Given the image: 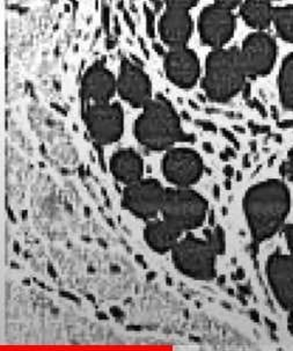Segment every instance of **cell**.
<instances>
[{"label":"cell","instance_id":"6da1fadb","mask_svg":"<svg viewBox=\"0 0 293 351\" xmlns=\"http://www.w3.org/2000/svg\"><path fill=\"white\" fill-rule=\"evenodd\" d=\"M290 191L285 183L269 180L249 189L244 201L249 228L257 243L274 236L290 211Z\"/></svg>","mask_w":293,"mask_h":351},{"label":"cell","instance_id":"7a4b0ae2","mask_svg":"<svg viewBox=\"0 0 293 351\" xmlns=\"http://www.w3.org/2000/svg\"><path fill=\"white\" fill-rule=\"evenodd\" d=\"M136 137L147 149H167L177 142H194L195 137L184 134L173 107L165 97H158L145 106L136 123Z\"/></svg>","mask_w":293,"mask_h":351},{"label":"cell","instance_id":"3957f363","mask_svg":"<svg viewBox=\"0 0 293 351\" xmlns=\"http://www.w3.org/2000/svg\"><path fill=\"white\" fill-rule=\"evenodd\" d=\"M246 77L240 50L217 49L210 53L207 62L204 90L214 101H229L247 86Z\"/></svg>","mask_w":293,"mask_h":351},{"label":"cell","instance_id":"277c9868","mask_svg":"<svg viewBox=\"0 0 293 351\" xmlns=\"http://www.w3.org/2000/svg\"><path fill=\"white\" fill-rule=\"evenodd\" d=\"M207 203L201 195L188 189L166 191L162 213L166 221L183 230L199 228L207 216Z\"/></svg>","mask_w":293,"mask_h":351},{"label":"cell","instance_id":"5b68a950","mask_svg":"<svg viewBox=\"0 0 293 351\" xmlns=\"http://www.w3.org/2000/svg\"><path fill=\"white\" fill-rule=\"evenodd\" d=\"M174 263L177 269L196 280L214 277L216 252L209 241L189 236L173 248Z\"/></svg>","mask_w":293,"mask_h":351},{"label":"cell","instance_id":"8992f818","mask_svg":"<svg viewBox=\"0 0 293 351\" xmlns=\"http://www.w3.org/2000/svg\"><path fill=\"white\" fill-rule=\"evenodd\" d=\"M279 48L275 38L259 30L246 38L240 50L246 75L252 78L269 75L277 60Z\"/></svg>","mask_w":293,"mask_h":351},{"label":"cell","instance_id":"52a82bcc","mask_svg":"<svg viewBox=\"0 0 293 351\" xmlns=\"http://www.w3.org/2000/svg\"><path fill=\"white\" fill-rule=\"evenodd\" d=\"M84 117L92 137L99 144H110L120 139L123 132V112L120 106L101 102L88 106Z\"/></svg>","mask_w":293,"mask_h":351},{"label":"cell","instance_id":"ba28073f","mask_svg":"<svg viewBox=\"0 0 293 351\" xmlns=\"http://www.w3.org/2000/svg\"><path fill=\"white\" fill-rule=\"evenodd\" d=\"M235 18L231 8L216 4L205 8L199 19L201 38L205 45L220 49L233 36Z\"/></svg>","mask_w":293,"mask_h":351},{"label":"cell","instance_id":"9c48e42d","mask_svg":"<svg viewBox=\"0 0 293 351\" xmlns=\"http://www.w3.org/2000/svg\"><path fill=\"white\" fill-rule=\"evenodd\" d=\"M165 193L158 181H137L125 189L123 203L136 216L149 219L162 210Z\"/></svg>","mask_w":293,"mask_h":351},{"label":"cell","instance_id":"30bf717a","mask_svg":"<svg viewBox=\"0 0 293 351\" xmlns=\"http://www.w3.org/2000/svg\"><path fill=\"white\" fill-rule=\"evenodd\" d=\"M162 167L166 179L181 187H187L199 179L203 162L192 149H174L166 154Z\"/></svg>","mask_w":293,"mask_h":351},{"label":"cell","instance_id":"8fae6325","mask_svg":"<svg viewBox=\"0 0 293 351\" xmlns=\"http://www.w3.org/2000/svg\"><path fill=\"white\" fill-rule=\"evenodd\" d=\"M118 92L135 107H145L151 102L150 80L140 65L123 60L120 64Z\"/></svg>","mask_w":293,"mask_h":351},{"label":"cell","instance_id":"7c38bea8","mask_svg":"<svg viewBox=\"0 0 293 351\" xmlns=\"http://www.w3.org/2000/svg\"><path fill=\"white\" fill-rule=\"evenodd\" d=\"M268 280L279 305L286 311L293 308V258L275 254L267 265Z\"/></svg>","mask_w":293,"mask_h":351},{"label":"cell","instance_id":"4fadbf2b","mask_svg":"<svg viewBox=\"0 0 293 351\" xmlns=\"http://www.w3.org/2000/svg\"><path fill=\"white\" fill-rule=\"evenodd\" d=\"M166 72L177 86L192 87L199 75V63L195 53L186 47L173 48L166 56Z\"/></svg>","mask_w":293,"mask_h":351},{"label":"cell","instance_id":"5bb4252c","mask_svg":"<svg viewBox=\"0 0 293 351\" xmlns=\"http://www.w3.org/2000/svg\"><path fill=\"white\" fill-rule=\"evenodd\" d=\"M116 88L115 78L102 62L93 64L81 82V97L84 101L93 100L97 104L108 102Z\"/></svg>","mask_w":293,"mask_h":351},{"label":"cell","instance_id":"9a60e30c","mask_svg":"<svg viewBox=\"0 0 293 351\" xmlns=\"http://www.w3.org/2000/svg\"><path fill=\"white\" fill-rule=\"evenodd\" d=\"M160 34L164 41L172 48L184 47L192 34V18L188 10L169 8L160 21Z\"/></svg>","mask_w":293,"mask_h":351},{"label":"cell","instance_id":"2e32d148","mask_svg":"<svg viewBox=\"0 0 293 351\" xmlns=\"http://www.w3.org/2000/svg\"><path fill=\"white\" fill-rule=\"evenodd\" d=\"M182 230L170 221H154L147 225L145 239L151 248L159 253H165L177 246Z\"/></svg>","mask_w":293,"mask_h":351},{"label":"cell","instance_id":"e0dca14e","mask_svg":"<svg viewBox=\"0 0 293 351\" xmlns=\"http://www.w3.org/2000/svg\"><path fill=\"white\" fill-rule=\"evenodd\" d=\"M112 171L117 179L125 183H135L143 176V160L132 149H122L114 154Z\"/></svg>","mask_w":293,"mask_h":351},{"label":"cell","instance_id":"ac0fdd59","mask_svg":"<svg viewBox=\"0 0 293 351\" xmlns=\"http://www.w3.org/2000/svg\"><path fill=\"white\" fill-rule=\"evenodd\" d=\"M240 12L246 23L255 29L264 30L272 25L275 8L269 0H244Z\"/></svg>","mask_w":293,"mask_h":351},{"label":"cell","instance_id":"d6986e66","mask_svg":"<svg viewBox=\"0 0 293 351\" xmlns=\"http://www.w3.org/2000/svg\"><path fill=\"white\" fill-rule=\"evenodd\" d=\"M279 90L282 105L293 110V53L283 60L279 70Z\"/></svg>","mask_w":293,"mask_h":351},{"label":"cell","instance_id":"ffe728a7","mask_svg":"<svg viewBox=\"0 0 293 351\" xmlns=\"http://www.w3.org/2000/svg\"><path fill=\"white\" fill-rule=\"evenodd\" d=\"M272 25L283 41L293 43V5L275 8Z\"/></svg>","mask_w":293,"mask_h":351},{"label":"cell","instance_id":"44dd1931","mask_svg":"<svg viewBox=\"0 0 293 351\" xmlns=\"http://www.w3.org/2000/svg\"><path fill=\"white\" fill-rule=\"evenodd\" d=\"M209 243L214 248L216 254H222L225 250V233L222 231V228H216L212 234H211Z\"/></svg>","mask_w":293,"mask_h":351},{"label":"cell","instance_id":"7402d4cb","mask_svg":"<svg viewBox=\"0 0 293 351\" xmlns=\"http://www.w3.org/2000/svg\"><path fill=\"white\" fill-rule=\"evenodd\" d=\"M283 174L286 176V179L293 182V149L288 154L284 164H283Z\"/></svg>","mask_w":293,"mask_h":351},{"label":"cell","instance_id":"603a6c76","mask_svg":"<svg viewBox=\"0 0 293 351\" xmlns=\"http://www.w3.org/2000/svg\"><path fill=\"white\" fill-rule=\"evenodd\" d=\"M145 18H146V32L150 38H154V13L149 6H145Z\"/></svg>","mask_w":293,"mask_h":351},{"label":"cell","instance_id":"cb8c5ba5","mask_svg":"<svg viewBox=\"0 0 293 351\" xmlns=\"http://www.w3.org/2000/svg\"><path fill=\"white\" fill-rule=\"evenodd\" d=\"M169 8H180L188 10L197 3V0H166Z\"/></svg>","mask_w":293,"mask_h":351},{"label":"cell","instance_id":"d4e9b609","mask_svg":"<svg viewBox=\"0 0 293 351\" xmlns=\"http://www.w3.org/2000/svg\"><path fill=\"white\" fill-rule=\"evenodd\" d=\"M102 26H103V29L107 32V33H110V6L108 5H103L102 6Z\"/></svg>","mask_w":293,"mask_h":351},{"label":"cell","instance_id":"484cf974","mask_svg":"<svg viewBox=\"0 0 293 351\" xmlns=\"http://www.w3.org/2000/svg\"><path fill=\"white\" fill-rule=\"evenodd\" d=\"M285 238L288 241V246H289L290 252H291V256L293 258V224L289 225L285 228Z\"/></svg>","mask_w":293,"mask_h":351},{"label":"cell","instance_id":"4316f807","mask_svg":"<svg viewBox=\"0 0 293 351\" xmlns=\"http://www.w3.org/2000/svg\"><path fill=\"white\" fill-rule=\"evenodd\" d=\"M123 16H125V21L128 25L129 28L131 30L132 34H135L136 33V25L133 23V19L131 18V15L129 13L128 10H123Z\"/></svg>","mask_w":293,"mask_h":351},{"label":"cell","instance_id":"83f0119b","mask_svg":"<svg viewBox=\"0 0 293 351\" xmlns=\"http://www.w3.org/2000/svg\"><path fill=\"white\" fill-rule=\"evenodd\" d=\"M197 124H199V127L202 128L203 130L212 131V132H216V131H217L216 125H214V123L209 122V121L199 120L197 121Z\"/></svg>","mask_w":293,"mask_h":351},{"label":"cell","instance_id":"f1b7e54d","mask_svg":"<svg viewBox=\"0 0 293 351\" xmlns=\"http://www.w3.org/2000/svg\"><path fill=\"white\" fill-rule=\"evenodd\" d=\"M217 4L222 5L225 8H233L240 4L241 0H216Z\"/></svg>","mask_w":293,"mask_h":351},{"label":"cell","instance_id":"f546056e","mask_svg":"<svg viewBox=\"0 0 293 351\" xmlns=\"http://www.w3.org/2000/svg\"><path fill=\"white\" fill-rule=\"evenodd\" d=\"M105 45H107V48L112 50V49L115 48V45H116V40L113 38V36H108L107 38V42H105Z\"/></svg>","mask_w":293,"mask_h":351},{"label":"cell","instance_id":"4dcf8cb0","mask_svg":"<svg viewBox=\"0 0 293 351\" xmlns=\"http://www.w3.org/2000/svg\"><path fill=\"white\" fill-rule=\"evenodd\" d=\"M112 314H113L114 317H125V313L120 310V308H117V307H113L112 310H110Z\"/></svg>","mask_w":293,"mask_h":351},{"label":"cell","instance_id":"1f68e13d","mask_svg":"<svg viewBox=\"0 0 293 351\" xmlns=\"http://www.w3.org/2000/svg\"><path fill=\"white\" fill-rule=\"evenodd\" d=\"M140 48H142V50H143L144 53H145V56L149 58L150 57V53H149V50H147L146 45H145V42L142 40V38H140Z\"/></svg>","mask_w":293,"mask_h":351},{"label":"cell","instance_id":"d6a6232c","mask_svg":"<svg viewBox=\"0 0 293 351\" xmlns=\"http://www.w3.org/2000/svg\"><path fill=\"white\" fill-rule=\"evenodd\" d=\"M62 295L65 297V298L70 299V300H73V302H79V299L75 297V295H71V293H68V292H62Z\"/></svg>","mask_w":293,"mask_h":351},{"label":"cell","instance_id":"836d02e7","mask_svg":"<svg viewBox=\"0 0 293 351\" xmlns=\"http://www.w3.org/2000/svg\"><path fill=\"white\" fill-rule=\"evenodd\" d=\"M115 34H116L117 36L120 35V21H118V18H117V16H115Z\"/></svg>","mask_w":293,"mask_h":351},{"label":"cell","instance_id":"e575fe53","mask_svg":"<svg viewBox=\"0 0 293 351\" xmlns=\"http://www.w3.org/2000/svg\"><path fill=\"white\" fill-rule=\"evenodd\" d=\"M290 312H291V314H290L289 317V329L290 332L293 334V308Z\"/></svg>","mask_w":293,"mask_h":351},{"label":"cell","instance_id":"d590c367","mask_svg":"<svg viewBox=\"0 0 293 351\" xmlns=\"http://www.w3.org/2000/svg\"><path fill=\"white\" fill-rule=\"evenodd\" d=\"M153 48L159 55H162V53H164V49H162V45H158V43H154Z\"/></svg>","mask_w":293,"mask_h":351},{"label":"cell","instance_id":"8d00e7d4","mask_svg":"<svg viewBox=\"0 0 293 351\" xmlns=\"http://www.w3.org/2000/svg\"><path fill=\"white\" fill-rule=\"evenodd\" d=\"M203 147L207 152H209V154H212L214 152V149H212V145H211L210 143H204Z\"/></svg>","mask_w":293,"mask_h":351},{"label":"cell","instance_id":"74e56055","mask_svg":"<svg viewBox=\"0 0 293 351\" xmlns=\"http://www.w3.org/2000/svg\"><path fill=\"white\" fill-rule=\"evenodd\" d=\"M49 274H51L53 277H56V273H55V270H53V267H50L49 265Z\"/></svg>","mask_w":293,"mask_h":351},{"label":"cell","instance_id":"f35d334b","mask_svg":"<svg viewBox=\"0 0 293 351\" xmlns=\"http://www.w3.org/2000/svg\"><path fill=\"white\" fill-rule=\"evenodd\" d=\"M214 196H216V197H217V198L219 197V189H218V187L214 188Z\"/></svg>","mask_w":293,"mask_h":351},{"label":"cell","instance_id":"ab89813d","mask_svg":"<svg viewBox=\"0 0 293 351\" xmlns=\"http://www.w3.org/2000/svg\"><path fill=\"white\" fill-rule=\"evenodd\" d=\"M137 260H138V262H140L142 265H145V262H144V258H142V256H138V255H137Z\"/></svg>","mask_w":293,"mask_h":351},{"label":"cell","instance_id":"60d3db41","mask_svg":"<svg viewBox=\"0 0 293 351\" xmlns=\"http://www.w3.org/2000/svg\"><path fill=\"white\" fill-rule=\"evenodd\" d=\"M209 221H210L211 225H214V213H210V219H209Z\"/></svg>","mask_w":293,"mask_h":351},{"label":"cell","instance_id":"b9f144b4","mask_svg":"<svg viewBox=\"0 0 293 351\" xmlns=\"http://www.w3.org/2000/svg\"><path fill=\"white\" fill-rule=\"evenodd\" d=\"M98 317H100V319H107V317H105L103 313H98Z\"/></svg>","mask_w":293,"mask_h":351},{"label":"cell","instance_id":"7bdbcfd3","mask_svg":"<svg viewBox=\"0 0 293 351\" xmlns=\"http://www.w3.org/2000/svg\"><path fill=\"white\" fill-rule=\"evenodd\" d=\"M183 116L184 117H186V119H187V120H189V119H190V116H189L188 114H187V112H183Z\"/></svg>","mask_w":293,"mask_h":351},{"label":"cell","instance_id":"ee69618b","mask_svg":"<svg viewBox=\"0 0 293 351\" xmlns=\"http://www.w3.org/2000/svg\"><path fill=\"white\" fill-rule=\"evenodd\" d=\"M269 1H274V0H269Z\"/></svg>","mask_w":293,"mask_h":351}]
</instances>
